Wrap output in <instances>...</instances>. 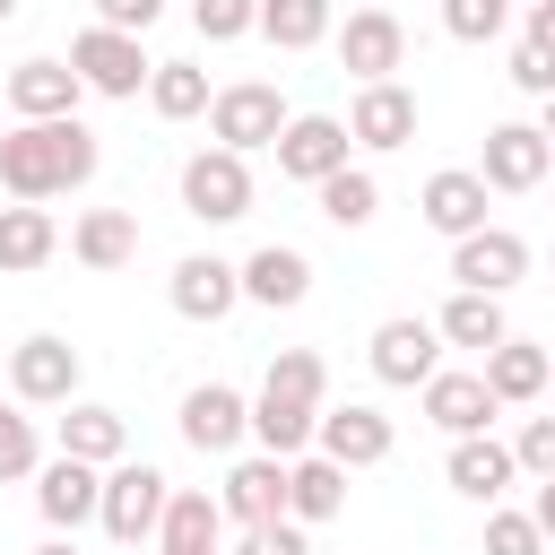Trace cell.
Returning <instances> with one entry per match:
<instances>
[{
    "instance_id": "obj_44",
    "label": "cell",
    "mask_w": 555,
    "mask_h": 555,
    "mask_svg": "<svg viewBox=\"0 0 555 555\" xmlns=\"http://www.w3.org/2000/svg\"><path fill=\"white\" fill-rule=\"evenodd\" d=\"M529 520L546 529V546H555V477H538V494H529Z\"/></svg>"
},
{
    "instance_id": "obj_9",
    "label": "cell",
    "mask_w": 555,
    "mask_h": 555,
    "mask_svg": "<svg viewBox=\"0 0 555 555\" xmlns=\"http://www.w3.org/2000/svg\"><path fill=\"white\" fill-rule=\"evenodd\" d=\"M182 442L191 451H208V460H225V451H243L251 442V399L234 390V382H199V390H182Z\"/></svg>"
},
{
    "instance_id": "obj_28",
    "label": "cell",
    "mask_w": 555,
    "mask_h": 555,
    "mask_svg": "<svg viewBox=\"0 0 555 555\" xmlns=\"http://www.w3.org/2000/svg\"><path fill=\"white\" fill-rule=\"evenodd\" d=\"M312 416H321V408L260 390V399H251V442H260L269 460H304V451H312Z\"/></svg>"
},
{
    "instance_id": "obj_19",
    "label": "cell",
    "mask_w": 555,
    "mask_h": 555,
    "mask_svg": "<svg viewBox=\"0 0 555 555\" xmlns=\"http://www.w3.org/2000/svg\"><path fill=\"white\" fill-rule=\"evenodd\" d=\"M78 95H87V87H78L69 61H17V69H9V113H17V121H69Z\"/></svg>"
},
{
    "instance_id": "obj_24",
    "label": "cell",
    "mask_w": 555,
    "mask_h": 555,
    "mask_svg": "<svg viewBox=\"0 0 555 555\" xmlns=\"http://www.w3.org/2000/svg\"><path fill=\"white\" fill-rule=\"evenodd\" d=\"M61 460H87V468H113V460H130V425H121V408L69 399V416H61Z\"/></svg>"
},
{
    "instance_id": "obj_21",
    "label": "cell",
    "mask_w": 555,
    "mask_h": 555,
    "mask_svg": "<svg viewBox=\"0 0 555 555\" xmlns=\"http://www.w3.org/2000/svg\"><path fill=\"white\" fill-rule=\"evenodd\" d=\"M494 416H503V399H494L477 373H434V382H425V425H442L451 442H460V434H494Z\"/></svg>"
},
{
    "instance_id": "obj_45",
    "label": "cell",
    "mask_w": 555,
    "mask_h": 555,
    "mask_svg": "<svg viewBox=\"0 0 555 555\" xmlns=\"http://www.w3.org/2000/svg\"><path fill=\"white\" fill-rule=\"evenodd\" d=\"M538 139H546V147H555V95H546V104H538Z\"/></svg>"
},
{
    "instance_id": "obj_47",
    "label": "cell",
    "mask_w": 555,
    "mask_h": 555,
    "mask_svg": "<svg viewBox=\"0 0 555 555\" xmlns=\"http://www.w3.org/2000/svg\"><path fill=\"white\" fill-rule=\"evenodd\" d=\"M156 555H225V546H156Z\"/></svg>"
},
{
    "instance_id": "obj_23",
    "label": "cell",
    "mask_w": 555,
    "mask_h": 555,
    "mask_svg": "<svg viewBox=\"0 0 555 555\" xmlns=\"http://www.w3.org/2000/svg\"><path fill=\"white\" fill-rule=\"evenodd\" d=\"M69 251H78V269L113 278V269L139 260V217H130V208H87V217L69 225Z\"/></svg>"
},
{
    "instance_id": "obj_49",
    "label": "cell",
    "mask_w": 555,
    "mask_h": 555,
    "mask_svg": "<svg viewBox=\"0 0 555 555\" xmlns=\"http://www.w3.org/2000/svg\"><path fill=\"white\" fill-rule=\"evenodd\" d=\"M9 17H17V0H0V26H9Z\"/></svg>"
},
{
    "instance_id": "obj_26",
    "label": "cell",
    "mask_w": 555,
    "mask_h": 555,
    "mask_svg": "<svg viewBox=\"0 0 555 555\" xmlns=\"http://www.w3.org/2000/svg\"><path fill=\"white\" fill-rule=\"evenodd\" d=\"M477 382H486L503 408H529V399L546 390V347H529V338H503V347H486Z\"/></svg>"
},
{
    "instance_id": "obj_41",
    "label": "cell",
    "mask_w": 555,
    "mask_h": 555,
    "mask_svg": "<svg viewBox=\"0 0 555 555\" xmlns=\"http://www.w3.org/2000/svg\"><path fill=\"white\" fill-rule=\"evenodd\" d=\"M165 17V0H95V26H113V35H147Z\"/></svg>"
},
{
    "instance_id": "obj_8",
    "label": "cell",
    "mask_w": 555,
    "mask_h": 555,
    "mask_svg": "<svg viewBox=\"0 0 555 555\" xmlns=\"http://www.w3.org/2000/svg\"><path fill=\"white\" fill-rule=\"evenodd\" d=\"M442 373V330L425 321V312H390L382 330H373V382H390V390H425Z\"/></svg>"
},
{
    "instance_id": "obj_46",
    "label": "cell",
    "mask_w": 555,
    "mask_h": 555,
    "mask_svg": "<svg viewBox=\"0 0 555 555\" xmlns=\"http://www.w3.org/2000/svg\"><path fill=\"white\" fill-rule=\"evenodd\" d=\"M35 555H78V538H43V546H35Z\"/></svg>"
},
{
    "instance_id": "obj_18",
    "label": "cell",
    "mask_w": 555,
    "mask_h": 555,
    "mask_svg": "<svg viewBox=\"0 0 555 555\" xmlns=\"http://www.w3.org/2000/svg\"><path fill=\"white\" fill-rule=\"evenodd\" d=\"M442 477H451V494H468V503H503V486L520 477V460H512V442H494V434H460L451 442V460H442Z\"/></svg>"
},
{
    "instance_id": "obj_27",
    "label": "cell",
    "mask_w": 555,
    "mask_h": 555,
    "mask_svg": "<svg viewBox=\"0 0 555 555\" xmlns=\"http://www.w3.org/2000/svg\"><path fill=\"white\" fill-rule=\"evenodd\" d=\"M61 251V225H52V208H26V199H9L0 208V269L9 278H26V269H43Z\"/></svg>"
},
{
    "instance_id": "obj_52",
    "label": "cell",
    "mask_w": 555,
    "mask_h": 555,
    "mask_svg": "<svg viewBox=\"0 0 555 555\" xmlns=\"http://www.w3.org/2000/svg\"><path fill=\"white\" fill-rule=\"evenodd\" d=\"M520 9H529V0H520Z\"/></svg>"
},
{
    "instance_id": "obj_40",
    "label": "cell",
    "mask_w": 555,
    "mask_h": 555,
    "mask_svg": "<svg viewBox=\"0 0 555 555\" xmlns=\"http://www.w3.org/2000/svg\"><path fill=\"white\" fill-rule=\"evenodd\" d=\"M512 460H520L529 477H555V416H529L520 442H512Z\"/></svg>"
},
{
    "instance_id": "obj_5",
    "label": "cell",
    "mask_w": 555,
    "mask_h": 555,
    "mask_svg": "<svg viewBox=\"0 0 555 555\" xmlns=\"http://www.w3.org/2000/svg\"><path fill=\"white\" fill-rule=\"evenodd\" d=\"M182 208H191L199 225H234V217H251V165H243L234 147H199V156H182Z\"/></svg>"
},
{
    "instance_id": "obj_30",
    "label": "cell",
    "mask_w": 555,
    "mask_h": 555,
    "mask_svg": "<svg viewBox=\"0 0 555 555\" xmlns=\"http://www.w3.org/2000/svg\"><path fill=\"white\" fill-rule=\"evenodd\" d=\"M434 330H442V347H503L512 338V321H503V295H451L442 312H434Z\"/></svg>"
},
{
    "instance_id": "obj_14",
    "label": "cell",
    "mask_w": 555,
    "mask_h": 555,
    "mask_svg": "<svg viewBox=\"0 0 555 555\" xmlns=\"http://www.w3.org/2000/svg\"><path fill=\"white\" fill-rule=\"evenodd\" d=\"M95 503H104V468H87V460H43L35 468V512L52 520V538H78L95 520Z\"/></svg>"
},
{
    "instance_id": "obj_33",
    "label": "cell",
    "mask_w": 555,
    "mask_h": 555,
    "mask_svg": "<svg viewBox=\"0 0 555 555\" xmlns=\"http://www.w3.org/2000/svg\"><path fill=\"white\" fill-rule=\"evenodd\" d=\"M251 35H269L278 52H312L330 35V0H260V26Z\"/></svg>"
},
{
    "instance_id": "obj_7",
    "label": "cell",
    "mask_w": 555,
    "mask_h": 555,
    "mask_svg": "<svg viewBox=\"0 0 555 555\" xmlns=\"http://www.w3.org/2000/svg\"><path fill=\"white\" fill-rule=\"evenodd\" d=\"M520 278H529V243L512 225H477V234L451 243V286L460 295H512Z\"/></svg>"
},
{
    "instance_id": "obj_31",
    "label": "cell",
    "mask_w": 555,
    "mask_h": 555,
    "mask_svg": "<svg viewBox=\"0 0 555 555\" xmlns=\"http://www.w3.org/2000/svg\"><path fill=\"white\" fill-rule=\"evenodd\" d=\"M156 546H225V512L208 486H173L165 520H156Z\"/></svg>"
},
{
    "instance_id": "obj_12",
    "label": "cell",
    "mask_w": 555,
    "mask_h": 555,
    "mask_svg": "<svg viewBox=\"0 0 555 555\" xmlns=\"http://www.w3.org/2000/svg\"><path fill=\"white\" fill-rule=\"evenodd\" d=\"M399 61H408L399 9H347V26H338V69H356V87H373V78H399Z\"/></svg>"
},
{
    "instance_id": "obj_2",
    "label": "cell",
    "mask_w": 555,
    "mask_h": 555,
    "mask_svg": "<svg viewBox=\"0 0 555 555\" xmlns=\"http://www.w3.org/2000/svg\"><path fill=\"white\" fill-rule=\"evenodd\" d=\"M165 503H173V477H165V468H147V460H113V468H104V503H95V520H104L113 546H139V538H156Z\"/></svg>"
},
{
    "instance_id": "obj_1",
    "label": "cell",
    "mask_w": 555,
    "mask_h": 555,
    "mask_svg": "<svg viewBox=\"0 0 555 555\" xmlns=\"http://www.w3.org/2000/svg\"><path fill=\"white\" fill-rule=\"evenodd\" d=\"M95 165H104V147H95V130H87L78 113H69V121H9V130H0V191L26 199V208L95 182Z\"/></svg>"
},
{
    "instance_id": "obj_34",
    "label": "cell",
    "mask_w": 555,
    "mask_h": 555,
    "mask_svg": "<svg viewBox=\"0 0 555 555\" xmlns=\"http://www.w3.org/2000/svg\"><path fill=\"white\" fill-rule=\"evenodd\" d=\"M260 390H278V399H304V408H321L330 399V364L312 356V347H278L269 356V382Z\"/></svg>"
},
{
    "instance_id": "obj_16",
    "label": "cell",
    "mask_w": 555,
    "mask_h": 555,
    "mask_svg": "<svg viewBox=\"0 0 555 555\" xmlns=\"http://www.w3.org/2000/svg\"><path fill=\"white\" fill-rule=\"evenodd\" d=\"M165 295H173V312H182V321H225V312L243 304V269H234V260H217V251H191V260H173Z\"/></svg>"
},
{
    "instance_id": "obj_29",
    "label": "cell",
    "mask_w": 555,
    "mask_h": 555,
    "mask_svg": "<svg viewBox=\"0 0 555 555\" xmlns=\"http://www.w3.org/2000/svg\"><path fill=\"white\" fill-rule=\"evenodd\" d=\"M312 199H321V217H330L338 234H364V225L382 217V182H373L364 165H338L330 182H312Z\"/></svg>"
},
{
    "instance_id": "obj_35",
    "label": "cell",
    "mask_w": 555,
    "mask_h": 555,
    "mask_svg": "<svg viewBox=\"0 0 555 555\" xmlns=\"http://www.w3.org/2000/svg\"><path fill=\"white\" fill-rule=\"evenodd\" d=\"M35 468H43L35 416H26V408H0V486H17V477H35Z\"/></svg>"
},
{
    "instance_id": "obj_25",
    "label": "cell",
    "mask_w": 555,
    "mask_h": 555,
    "mask_svg": "<svg viewBox=\"0 0 555 555\" xmlns=\"http://www.w3.org/2000/svg\"><path fill=\"white\" fill-rule=\"evenodd\" d=\"M347 512V468L338 460H321V451H304V460H286V520H338Z\"/></svg>"
},
{
    "instance_id": "obj_36",
    "label": "cell",
    "mask_w": 555,
    "mask_h": 555,
    "mask_svg": "<svg viewBox=\"0 0 555 555\" xmlns=\"http://www.w3.org/2000/svg\"><path fill=\"white\" fill-rule=\"evenodd\" d=\"M512 17V0H442V35L451 43H494Z\"/></svg>"
},
{
    "instance_id": "obj_4",
    "label": "cell",
    "mask_w": 555,
    "mask_h": 555,
    "mask_svg": "<svg viewBox=\"0 0 555 555\" xmlns=\"http://www.w3.org/2000/svg\"><path fill=\"white\" fill-rule=\"evenodd\" d=\"M69 69H78V87L87 95H113V104H130L139 87H147V52H139V35H113V26H78L69 35Z\"/></svg>"
},
{
    "instance_id": "obj_38",
    "label": "cell",
    "mask_w": 555,
    "mask_h": 555,
    "mask_svg": "<svg viewBox=\"0 0 555 555\" xmlns=\"http://www.w3.org/2000/svg\"><path fill=\"white\" fill-rule=\"evenodd\" d=\"M486 555H546V529L529 512H486Z\"/></svg>"
},
{
    "instance_id": "obj_10",
    "label": "cell",
    "mask_w": 555,
    "mask_h": 555,
    "mask_svg": "<svg viewBox=\"0 0 555 555\" xmlns=\"http://www.w3.org/2000/svg\"><path fill=\"white\" fill-rule=\"evenodd\" d=\"M338 165H356V139H347L338 113H295L278 130V173L286 182H330Z\"/></svg>"
},
{
    "instance_id": "obj_43",
    "label": "cell",
    "mask_w": 555,
    "mask_h": 555,
    "mask_svg": "<svg viewBox=\"0 0 555 555\" xmlns=\"http://www.w3.org/2000/svg\"><path fill=\"white\" fill-rule=\"evenodd\" d=\"M520 43H529V52L555 69V0H529V35H520Z\"/></svg>"
},
{
    "instance_id": "obj_3",
    "label": "cell",
    "mask_w": 555,
    "mask_h": 555,
    "mask_svg": "<svg viewBox=\"0 0 555 555\" xmlns=\"http://www.w3.org/2000/svg\"><path fill=\"white\" fill-rule=\"evenodd\" d=\"M295 113H286V95L269 87V78H234V87H217L208 95V139L217 147H234V156H251V147H278V130H286Z\"/></svg>"
},
{
    "instance_id": "obj_11",
    "label": "cell",
    "mask_w": 555,
    "mask_h": 555,
    "mask_svg": "<svg viewBox=\"0 0 555 555\" xmlns=\"http://www.w3.org/2000/svg\"><path fill=\"white\" fill-rule=\"evenodd\" d=\"M312 451L338 460V468H382V460H390V416H382L373 399L321 408V416H312Z\"/></svg>"
},
{
    "instance_id": "obj_15",
    "label": "cell",
    "mask_w": 555,
    "mask_h": 555,
    "mask_svg": "<svg viewBox=\"0 0 555 555\" xmlns=\"http://www.w3.org/2000/svg\"><path fill=\"white\" fill-rule=\"evenodd\" d=\"M347 139H356V147H373V156L408 147V139H416V95H408L399 78L356 87V104H347Z\"/></svg>"
},
{
    "instance_id": "obj_51",
    "label": "cell",
    "mask_w": 555,
    "mask_h": 555,
    "mask_svg": "<svg viewBox=\"0 0 555 555\" xmlns=\"http://www.w3.org/2000/svg\"><path fill=\"white\" fill-rule=\"evenodd\" d=\"M364 9H390V0H364Z\"/></svg>"
},
{
    "instance_id": "obj_50",
    "label": "cell",
    "mask_w": 555,
    "mask_h": 555,
    "mask_svg": "<svg viewBox=\"0 0 555 555\" xmlns=\"http://www.w3.org/2000/svg\"><path fill=\"white\" fill-rule=\"evenodd\" d=\"M0 382H9V347H0Z\"/></svg>"
},
{
    "instance_id": "obj_48",
    "label": "cell",
    "mask_w": 555,
    "mask_h": 555,
    "mask_svg": "<svg viewBox=\"0 0 555 555\" xmlns=\"http://www.w3.org/2000/svg\"><path fill=\"white\" fill-rule=\"evenodd\" d=\"M546 390H555V347H546Z\"/></svg>"
},
{
    "instance_id": "obj_37",
    "label": "cell",
    "mask_w": 555,
    "mask_h": 555,
    "mask_svg": "<svg viewBox=\"0 0 555 555\" xmlns=\"http://www.w3.org/2000/svg\"><path fill=\"white\" fill-rule=\"evenodd\" d=\"M191 26H199V43H234L260 26V0H191Z\"/></svg>"
},
{
    "instance_id": "obj_17",
    "label": "cell",
    "mask_w": 555,
    "mask_h": 555,
    "mask_svg": "<svg viewBox=\"0 0 555 555\" xmlns=\"http://www.w3.org/2000/svg\"><path fill=\"white\" fill-rule=\"evenodd\" d=\"M217 512H225V520H243V529L286 520V460H269V451L234 460V468H225V486H217Z\"/></svg>"
},
{
    "instance_id": "obj_42",
    "label": "cell",
    "mask_w": 555,
    "mask_h": 555,
    "mask_svg": "<svg viewBox=\"0 0 555 555\" xmlns=\"http://www.w3.org/2000/svg\"><path fill=\"white\" fill-rule=\"evenodd\" d=\"M512 87H520V95H538V104H546V95H555V69H546V61H538V52H529V43H520V52H512Z\"/></svg>"
},
{
    "instance_id": "obj_32",
    "label": "cell",
    "mask_w": 555,
    "mask_h": 555,
    "mask_svg": "<svg viewBox=\"0 0 555 555\" xmlns=\"http://www.w3.org/2000/svg\"><path fill=\"white\" fill-rule=\"evenodd\" d=\"M208 95H217V87H208L199 61H156V69H147V104H156L165 121H199Z\"/></svg>"
},
{
    "instance_id": "obj_13",
    "label": "cell",
    "mask_w": 555,
    "mask_h": 555,
    "mask_svg": "<svg viewBox=\"0 0 555 555\" xmlns=\"http://www.w3.org/2000/svg\"><path fill=\"white\" fill-rule=\"evenodd\" d=\"M555 165V147L538 139V121H494L486 130V156H477V182L486 191H538Z\"/></svg>"
},
{
    "instance_id": "obj_6",
    "label": "cell",
    "mask_w": 555,
    "mask_h": 555,
    "mask_svg": "<svg viewBox=\"0 0 555 555\" xmlns=\"http://www.w3.org/2000/svg\"><path fill=\"white\" fill-rule=\"evenodd\" d=\"M78 347L69 338H52V330H35V338H17L9 347V390H17V408H69L78 399Z\"/></svg>"
},
{
    "instance_id": "obj_22",
    "label": "cell",
    "mask_w": 555,
    "mask_h": 555,
    "mask_svg": "<svg viewBox=\"0 0 555 555\" xmlns=\"http://www.w3.org/2000/svg\"><path fill=\"white\" fill-rule=\"evenodd\" d=\"M416 208H425V225H434V234H451V243H460V234H477V225H486V182H477L468 165H442V173L416 191Z\"/></svg>"
},
{
    "instance_id": "obj_20",
    "label": "cell",
    "mask_w": 555,
    "mask_h": 555,
    "mask_svg": "<svg viewBox=\"0 0 555 555\" xmlns=\"http://www.w3.org/2000/svg\"><path fill=\"white\" fill-rule=\"evenodd\" d=\"M243 269V304H269V312H295L304 295H312V260L295 251V243H260L251 260H234Z\"/></svg>"
},
{
    "instance_id": "obj_39",
    "label": "cell",
    "mask_w": 555,
    "mask_h": 555,
    "mask_svg": "<svg viewBox=\"0 0 555 555\" xmlns=\"http://www.w3.org/2000/svg\"><path fill=\"white\" fill-rule=\"evenodd\" d=\"M234 555H312V538H304V520H260L234 538Z\"/></svg>"
}]
</instances>
